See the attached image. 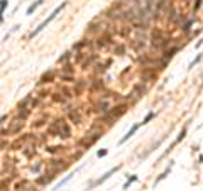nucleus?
<instances>
[{
  "label": "nucleus",
  "mask_w": 203,
  "mask_h": 191,
  "mask_svg": "<svg viewBox=\"0 0 203 191\" xmlns=\"http://www.w3.org/2000/svg\"><path fill=\"white\" fill-rule=\"evenodd\" d=\"M203 44V39H200V41H198V42H196V48H200V46H202Z\"/></svg>",
  "instance_id": "nucleus-42"
},
{
  "label": "nucleus",
  "mask_w": 203,
  "mask_h": 191,
  "mask_svg": "<svg viewBox=\"0 0 203 191\" xmlns=\"http://www.w3.org/2000/svg\"><path fill=\"white\" fill-rule=\"evenodd\" d=\"M66 112H68V118L73 122V124H81V114H80V110L78 108H73V107H68L66 108Z\"/></svg>",
  "instance_id": "nucleus-9"
},
{
  "label": "nucleus",
  "mask_w": 203,
  "mask_h": 191,
  "mask_svg": "<svg viewBox=\"0 0 203 191\" xmlns=\"http://www.w3.org/2000/svg\"><path fill=\"white\" fill-rule=\"evenodd\" d=\"M146 93H147V86H146L144 83H136L134 88H132V91L129 93V97L125 98V102L129 103V105H134V103L137 102L139 98H142Z\"/></svg>",
  "instance_id": "nucleus-2"
},
{
  "label": "nucleus",
  "mask_w": 203,
  "mask_h": 191,
  "mask_svg": "<svg viewBox=\"0 0 203 191\" xmlns=\"http://www.w3.org/2000/svg\"><path fill=\"white\" fill-rule=\"evenodd\" d=\"M54 76H56V71H54V69L46 71V73L41 76V80H39V85H48L51 81H54Z\"/></svg>",
  "instance_id": "nucleus-13"
},
{
  "label": "nucleus",
  "mask_w": 203,
  "mask_h": 191,
  "mask_svg": "<svg viewBox=\"0 0 203 191\" xmlns=\"http://www.w3.org/2000/svg\"><path fill=\"white\" fill-rule=\"evenodd\" d=\"M140 125H142V122H140V124H136V125H132V127H130V130H129V132H127L125 135H124V137L120 139V142H119V144H124L125 140H129V139H130V137H132V135H134V134L137 132V128H139Z\"/></svg>",
  "instance_id": "nucleus-17"
},
{
  "label": "nucleus",
  "mask_w": 203,
  "mask_h": 191,
  "mask_svg": "<svg viewBox=\"0 0 203 191\" xmlns=\"http://www.w3.org/2000/svg\"><path fill=\"white\" fill-rule=\"evenodd\" d=\"M154 117H156V114H154V112H149V114H147L146 117H144V120H142V125H144V124H147L149 120H152Z\"/></svg>",
  "instance_id": "nucleus-34"
},
{
  "label": "nucleus",
  "mask_w": 203,
  "mask_h": 191,
  "mask_svg": "<svg viewBox=\"0 0 203 191\" xmlns=\"http://www.w3.org/2000/svg\"><path fill=\"white\" fill-rule=\"evenodd\" d=\"M112 64V59H107L105 63H98V64H95V75L97 76H100V75H103L105 71H107V68Z\"/></svg>",
  "instance_id": "nucleus-14"
},
{
  "label": "nucleus",
  "mask_w": 203,
  "mask_h": 191,
  "mask_svg": "<svg viewBox=\"0 0 203 191\" xmlns=\"http://www.w3.org/2000/svg\"><path fill=\"white\" fill-rule=\"evenodd\" d=\"M51 98H52V102H54V103H63V105L69 100V98H68V95L63 93L61 90H59V93H52V95H51Z\"/></svg>",
  "instance_id": "nucleus-16"
},
{
  "label": "nucleus",
  "mask_w": 203,
  "mask_h": 191,
  "mask_svg": "<svg viewBox=\"0 0 203 191\" xmlns=\"http://www.w3.org/2000/svg\"><path fill=\"white\" fill-rule=\"evenodd\" d=\"M32 125H34L36 128H41V127H44V125H46V120H44V118H39L37 122H36V124H32Z\"/></svg>",
  "instance_id": "nucleus-35"
},
{
  "label": "nucleus",
  "mask_w": 203,
  "mask_h": 191,
  "mask_svg": "<svg viewBox=\"0 0 203 191\" xmlns=\"http://www.w3.org/2000/svg\"><path fill=\"white\" fill-rule=\"evenodd\" d=\"M95 142H97V140L93 139L91 135H88V134H87V135H85L83 139H80V140H78V147H80L81 151H85V149H88V147H91V145H93Z\"/></svg>",
  "instance_id": "nucleus-11"
},
{
  "label": "nucleus",
  "mask_w": 203,
  "mask_h": 191,
  "mask_svg": "<svg viewBox=\"0 0 203 191\" xmlns=\"http://www.w3.org/2000/svg\"><path fill=\"white\" fill-rule=\"evenodd\" d=\"M41 169H42V162H36V164L31 166V171H32L34 174H39V173H41Z\"/></svg>",
  "instance_id": "nucleus-31"
},
{
  "label": "nucleus",
  "mask_w": 203,
  "mask_h": 191,
  "mask_svg": "<svg viewBox=\"0 0 203 191\" xmlns=\"http://www.w3.org/2000/svg\"><path fill=\"white\" fill-rule=\"evenodd\" d=\"M193 22H195V19H186V22L181 26V31L185 32V34H188L191 31V26H193Z\"/></svg>",
  "instance_id": "nucleus-23"
},
{
  "label": "nucleus",
  "mask_w": 203,
  "mask_h": 191,
  "mask_svg": "<svg viewBox=\"0 0 203 191\" xmlns=\"http://www.w3.org/2000/svg\"><path fill=\"white\" fill-rule=\"evenodd\" d=\"M49 95H52L49 90H42V91H39V98H48Z\"/></svg>",
  "instance_id": "nucleus-36"
},
{
  "label": "nucleus",
  "mask_w": 203,
  "mask_h": 191,
  "mask_svg": "<svg viewBox=\"0 0 203 191\" xmlns=\"http://www.w3.org/2000/svg\"><path fill=\"white\" fill-rule=\"evenodd\" d=\"M91 91H97V90H103L105 88V83H103V80L102 78H95L93 81H91Z\"/></svg>",
  "instance_id": "nucleus-19"
},
{
  "label": "nucleus",
  "mask_w": 203,
  "mask_h": 191,
  "mask_svg": "<svg viewBox=\"0 0 203 191\" xmlns=\"http://www.w3.org/2000/svg\"><path fill=\"white\" fill-rule=\"evenodd\" d=\"M97 59H98V54H97V52H91L90 56H87V59L81 63V69H88V68H90V66H91L93 63H95Z\"/></svg>",
  "instance_id": "nucleus-15"
},
{
  "label": "nucleus",
  "mask_w": 203,
  "mask_h": 191,
  "mask_svg": "<svg viewBox=\"0 0 203 191\" xmlns=\"http://www.w3.org/2000/svg\"><path fill=\"white\" fill-rule=\"evenodd\" d=\"M59 80L61 81H76L75 75H69V73H59Z\"/></svg>",
  "instance_id": "nucleus-27"
},
{
  "label": "nucleus",
  "mask_w": 203,
  "mask_h": 191,
  "mask_svg": "<svg viewBox=\"0 0 203 191\" xmlns=\"http://www.w3.org/2000/svg\"><path fill=\"white\" fill-rule=\"evenodd\" d=\"M73 176H75V173H71V174H68V176H66V178H64L63 181H59V183H58V184L54 186V190H52V191H58V190H59V188H61V186H64V184H66V183H68L69 179L73 178Z\"/></svg>",
  "instance_id": "nucleus-24"
},
{
  "label": "nucleus",
  "mask_w": 203,
  "mask_h": 191,
  "mask_svg": "<svg viewBox=\"0 0 203 191\" xmlns=\"http://www.w3.org/2000/svg\"><path fill=\"white\" fill-rule=\"evenodd\" d=\"M66 5H68V2H63L61 5H58V7H56V9H54L52 12H51V15H49V17H48V19H46L44 22H41V24H39V26L36 27V29H34L32 32H31V37H36V36H37V34L41 32V31H42V29H46V27H48V24H49L51 20H54V19H56V15H58V14L61 12V10H63V9L66 7Z\"/></svg>",
  "instance_id": "nucleus-3"
},
{
  "label": "nucleus",
  "mask_w": 203,
  "mask_h": 191,
  "mask_svg": "<svg viewBox=\"0 0 203 191\" xmlns=\"http://www.w3.org/2000/svg\"><path fill=\"white\" fill-rule=\"evenodd\" d=\"M127 2H130V3H136V5H139V3H142V0H127Z\"/></svg>",
  "instance_id": "nucleus-39"
},
{
  "label": "nucleus",
  "mask_w": 203,
  "mask_h": 191,
  "mask_svg": "<svg viewBox=\"0 0 203 191\" xmlns=\"http://www.w3.org/2000/svg\"><path fill=\"white\" fill-rule=\"evenodd\" d=\"M42 2H44V0H36L34 3H31V5H29V9H27V15H32V12L37 9V7L41 5V3H42Z\"/></svg>",
  "instance_id": "nucleus-25"
},
{
  "label": "nucleus",
  "mask_w": 203,
  "mask_h": 191,
  "mask_svg": "<svg viewBox=\"0 0 203 191\" xmlns=\"http://www.w3.org/2000/svg\"><path fill=\"white\" fill-rule=\"evenodd\" d=\"M178 51H179V46H174V44H173L171 48H168V49H166V51L163 52V54H161V58L164 59L166 63H169V61L173 59V56H174V54H176Z\"/></svg>",
  "instance_id": "nucleus-12"
},
{
  "label": "nucleus",
  "mask_w": 203,
  "mask_h": 191,
  "mask_svg": "<svg viewBox=\"0 0 203 191\" xmlns=\"http://www.w3.org/2000/svg\"><path fill=\"white\" fill-rule=\"evenodd\" d=\"M64 151V145H49V147H46V152L49 154H59Z\"/></svg>",
  "instance_id": "nucleus-22"
},
{
  "label": "nucleus",
  "mask_w": 203,
  "mask_h": 191,
  "mask_svg": "<svg viewBox=\"0 0 203 191\" xmlns=\"http://www.w3.org/2000/svg\"><path fill=\"white\" fill-rule=\"evenodd\" d=\"M112 107H114V105H110V102H108L107 98H100L98 102L93 105V112H95V114L103 115V114H107V112H108Z\"/></svg>",
  "instance_id": "nucleus-5"
},
{
  "label": "nucleus",
  "mask_w": 203,
  "mask_h": 191,
  "mask_svg": "<svg viewBox=\"0 0 203 191\" xmlns=\"http://www.w3.org/2000/svg\"><path fill=\"white\" fill-rule=\"evenodd\" d=\"M129 107H130V105H129L127 102H122V103H119V105H114V107H112V108H110L107 114L102 115L100 120H102V122H105V125H108V127H110L114 122H117V120H119L122 115L125 114Z\"/></svg>",
  "instance_id": "nucleus-1"
},
{
  "label": "nucleus",
  "mask_w": 203,
  "mask_h": 191,
  "mask_svg": "<svg viewBox=\"0 0 203 191\" xmlns=\"http://www.w3.org/2000/svg\"><path fill=\"white\" fill-rule=\"evenodd\" d=\"M203 0H195V3H193V14H196L200 10V7H202Z\"/></svg>",
  "instance_id": "nucleus-33"
},
{
  "label": "nucleus",
  "mask_w": 203,
  "mask_h": 191,
  "mask_svg": "<svg viewBox=\"0 0 203 191\" xmlns=\"http://www.w3.org/2000/svg\"><path fill=\"white\" fill-rule=\"evenodd\" d=\"M24 191H37V190H36L34 186H31V188H27V190H24Z\"/></svg>",
  "instance_id": "nucleus-41"
},
{
  "label": "nucleus",
  "mask_w": 203,
  "mask_h": 191,
  "mask_svg": "<svg viewBox=\"0 0 203 191\" xmlns=\"http://www.w3.org/2000/svg\"><path fill=\"white\" fill-rule=\"evenodd\" d=\"M22 151H24V156L27 157V159H32V157L37 154V151H36V144H31V145H27V147H24Z\"/></svg>",
  "instance_id": "nucleus-18"
},
{
  "label": "nucleus",
  "mask_w": 203,
  "mask_h": 191,
  "mask_svg": "<svg viewBox=\"0 0 203 191\" xmlns=\"http://www.w3.org/2000/svg\"><path fill=\"white\" fill-rule=\"evenodd\" d=\"M119 169H120V166H115V167H112V169H108V171H107V173H105V174H103L102 178H98L97 181H93V183L90 184V190H91V188H97V186H100L102 183H105V181L110 178L112 174H115V173H117Z\"/></svg>",
  "instance_id": "nucleus-8"
},
{
  "label": "nucleus",
  "mask_w": 203,
  "mask_h": 191,
  "mask_svg": "<svg viewBox=\"0 0 203 191\" xmlns=\"http://www.w3.org/2000/svg\"><path fill=\"white\" fill-rule=\"evenodd\" d=\"M71 56H73L71 52H64L63 56H61V58L58 59V63H59V64H66V63H69V59H71Z\"/></svg>",
  "instance_id": "nucleus-28"
},
{
  "label": "nucleus",
  "mask_w": 203,
  "mask_h": 191,
  "mask_svg": "<svg viewBox=\"0 0 203 191\" xmlns=\"http://www.w3.org/2000/svg\"><path fill=\"white\" fill-rule=\"evenodd\" d=\"M202 58H203V54H198V56H196V58H195V59H193V61L190 63V66H188V69H193V68H195L196 64H198L200 61H202Z\"/></svg>",
  "instance_id": "nucleus-32"
},
{
  "label": "nucleus",
  "mask_w": 203,
  "mask_h": 191,
  "mask_svg": "<svg viewBox=\"0 0 203 191\" xmlns=\"http://www.w3.org/2000/svg\"><path fill=\"white\" fill-rule=\"evenodd\" d=\"M114 51H115L117 56H124V54H125V46H124V44H115Z\"/></svg>",
  "instance_id": "nucleus-26"
},
{
  "label": "nucleus",
  "mask_w": 203,
  "mask_h": 191,
  "mask_svg": "<svg viewBox=\"0 0 203 191\" xmlns=\"http://www.w3.org/2000/svg\"><path fill=\"white\" fill-rule=\"evenodd\" d=\"M132 29H134L132 26H130V27H122V29L119 31V34H120L122 37H129V36H130V32H132Z\"/></svg>",
  "instance_id": "nucleus-29"
},
{
  "label": "nucleus",
  "mask_w": 203,
  "mask_h": 191,
  "mask_svg": "<svg viewBox=\"0 0 203 191\" xmlns=\"http://www.w3.org/2000/svg\"><path fill=\"white\" fill-rule=\"evenodd\" d=\"M58 173H61V171H58V169H52V167H49V171H46L44 174H39L37 184H49L51 181L56 178V174H58Z\"/></svg>",
  "instance_id": "nucleus-6"
},
{
  "label": "nucleus",
  "mask_w": 203,
  "mask_h": 191,
  "mask_svg": "<svg viewBox=\"0 0 203 191\" xmlns=\"http://www.w3.org/2000/svg\"><path fill=\"white\" fill-rule=\"evenodd\" d=\"M130 46H132V49L136 52H142V49L147 46V36H146V32H144V31H139V32L136 34V37L132 39Z\"/></svg>",
  "instance_id": "nucleus-4"
},
{
  "label": "nucleus",
  "mask_w": 203,
  "mask_h": 191,
  "mask_svg": "<svg viewBox=\"0 0 203 191\" xmlns=\"http://www.w3.org/2000/svg\"><path fill=\"white\" fill-rule=\"evenodd\" d=\"M107 152H108L107 149H100V151L97 152V156H98V157H103V156H107Z\"/></svg>",
  "instance_id": "nucleus-38"
},
{
  "label": "nucleus",
  "mask_w": 203,
  "mask_h": 191,
  "mask_svg": "<svg viewBox=\"0 0 203 191\" xmlns=\"http://www.w3.org/2000/svg\"><path fill=\"white\" fill-rule=\"evenodd\" d=\"M22 128H24V120H19V118H17V122H14V125H12V128L9 130V134H19Z\"/></svg>",
  "instance_id": "nucleus-20"
},
{
  "label": "nucleus",
  "mask_w": 203,
  "mask_h": 191,
  "mask_svg": "<svg viewBox=\"0 0 203 191\" xmlns=\"http://www.w3.org/2000/svg\"><path fill=\"white\" fill-rule=\"evenodd\" d=\"M48 166H49V167H52V169L63 171V169H66V167L69 166V162H68L66 159H51L49 162H48Z\"/></svg>",
  "instance_id": "nucleus-10"
},
{
  "label": "nucleus",
  "mask_w": 203,
  "mask_h": 191,
  "mask_svg": "<svg viewBox=\"0 0 203 191\" xmlns=\"http://www.w3.org/2000/svg\"><path fill=\"white\" fill-rule=\"evenodd\" d=\"M140 78L144 83H151V81H156L157 80V71L156 68H142L140 71Z\"/></svg>",
  "instance_id": "nucleus-7"
},
{
  "label": "nucleus",
  "mask_w": 203,
  "mask_h": 191,
  "mask_svg": "<svg viewBox=\"0 0 203 191\" xmlns=\"http://www.w3.org/2000/svg\"><path fill=\"white\" fill-rule=\"evenodd\" d=\"M7 5H9V0H0V9H2V14H5Z\"/></svg>",
  "instance_id": "nucleus-37"
},
{
  "label": "nucleus",
  "mask_w": 203,
  "mask_h": 191,
  "mask_svg": "<svg viewBox=\"0 0 203 191\" xmlns=\"http://www.w3.org/2000/svg\"><path fill=\"white\" fill-rule=\"evenodd\" d=\"M7 118H9L7 115H2V125H5V122H7Z\"/></svg>",
  "instance_id": "nucleus-40"
},
{
  "label": "nucleus",
  "mask_w": 203,
  "mask_h": 191,
  "mask_svg": "<svg viewBox=\"0 0 203 191\" xmlns=\"http://www.w3.org/2000/svg\"><path fill=\"white\" fill-rule=\"evenodd\" d=\"M136 181H137V176H136V174H132V176H130V178L124 183V190H129V186H130L132 183H136Z\"/></svg>",
  "instance_id": "nucleus-30"
},
{
  "label": "nucleus",
  "mask_w": 203,
  "mask_h": 191,
  "mask_svg": "<svg viewBox=\"0 0 203 191\" xmlns=\"http://www.w3.org/2000/svg\"><path fill=\"white\" fill-rule=\"evenodd\" d=\"M173 162H174V161H169V166H168V167H166L164 171L161 173V176H159V178H156V181H154V186H156L157 183H161V181H163V179H164L166 176H168V174L171 173V167H173Z\"/></svg>",
  "instance_id": "nucleus-21"
}]
</instances>
